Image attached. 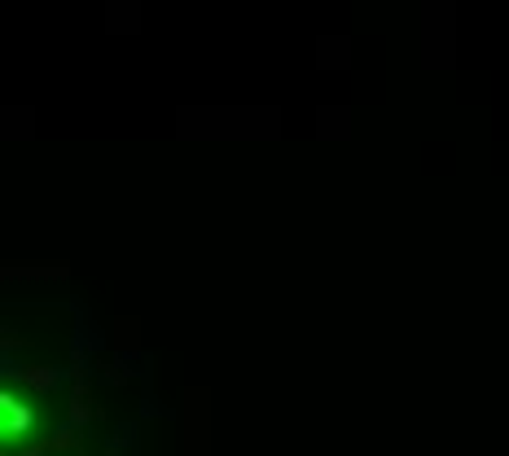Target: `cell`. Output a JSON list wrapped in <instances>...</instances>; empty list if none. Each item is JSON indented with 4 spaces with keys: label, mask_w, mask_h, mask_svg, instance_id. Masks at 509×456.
<instances>
[{
    "label": "cell",
    "mask_w": 509,
    "mask_h": 456,
    "mask_svg": "<svg viewBox=\"0 0 509 456\" xmlns=\"http://www.w3.org/2000/svg\"><path fill=\"white\" fill-rule=\"evenodd\" d=\"M0 413H5V426H0V434H5L9 443L31 430V408H27V404H18L13 395H0Z\"/></svg>",
    "instance_id": "1"
},
{
    "label": "cell",
    "mask_w": 509,
    "mask_h": 456,
    "mask_svg": "<svg viewBox=\"0 0 509 456\" xmlns=\"http://www.w3.org/2000/svg\"><path fill=\"white\" fill-rule=\"evenodd\" d=\"M9 373H18V382L36 386L40 395H48V390L57 386V369H9Z\"/></svg>",
    "instance_id": "2"
}]
</instances>
